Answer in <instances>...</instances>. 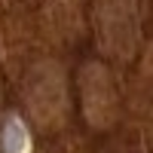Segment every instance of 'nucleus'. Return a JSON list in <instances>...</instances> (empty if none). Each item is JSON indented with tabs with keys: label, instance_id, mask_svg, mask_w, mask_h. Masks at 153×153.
<instances>
[{
	"label": "nucleus",
	"instance_id": "obj_1",
	"mask_svg": "<svg viewBox=\"0 0 153 153\" xmlns=\"http://www.w3.org/2000/svg\"><path fill=\"white\" fill-rule=\"evenodd\" d=\"M98 28H101V43L104 46H120L123 40H132L129 28V12L120 0H104L98 9Z\"/></svg>",
	"mask_w": 153,
	"mask_h": 153
},
{
	"label": "nucleus",
	"instance_id": "obj_2",
	"mask_svg": "<svg viewBox=\"0 0 153 153\" xmlns=\"http://www.w3.org/2000/svg\"><path fill=\"white\" fill-rule=\"evenodd\" d=\"M3 147H6V153H19L25 147V129L19 123H6V129H3Z\"/></svg>",
	"mask_w": 153,
	"mask_h": 153
}]
</instances>
